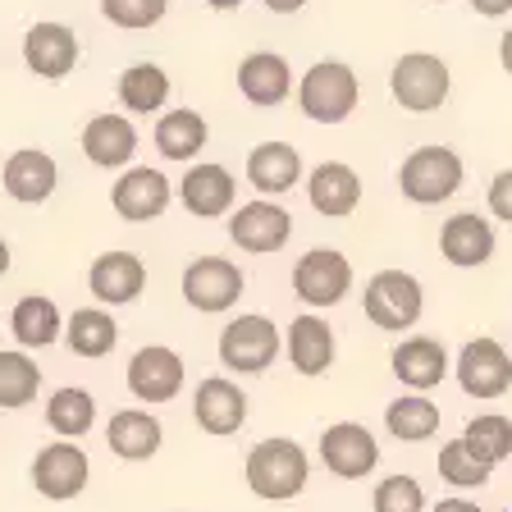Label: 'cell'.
Masks as SVG:
<instances>
[{
  "instance_id": "cell-29",
  "label": "cell",
  "mask_w": 512,
  "mask_h": 512,
  "mask_svg": "<svg viewBox=\"0 0 512 512\" xmlns=\"http://www.w3.org/2000/svg\"><path fill=\"white\" fill-rule=\"evenodd\" d=\"M64 343L78 352V357H87V362H96V357H110L119 343V325L110 311L101 307H83L69 316V325H64Z\"/></svg>"
},
{
  "instance_id": "cell-35",
  "label": "cell",
  "mask_w": 512,
  "mask_h": 512,
  "mask_svg": "<svg viewBox=\"0 0 512 512\" xmlns=\"http://www.w3.org/2000/svg\"><path fill=\"white\" fill-rule=\"evenodd\" d=\"M42 389V371L28 352H0V407H28Z\"/></svg>"
},
{
  "instance_id": "cell-18",
  "label": "cell",
  "mask_w": 512,
  "mask_h": 512,
  "mask_svg": "<svg viewBox=\"0 0 512 512\" xmlns=\"http://www.w3.org/2000/svg\"><path fill=\"white\" fill-rule=\"evenodd\" d=\"M238 92H243L247 106L275 110V106H284L288 92H293V69H288V60L275 51H252L238 64Z\"/></svg>"
},
{
  "instance_id": "cell-24",
  "label": "cell",
  "mask_w": 512,
  "mask_h": 512,
  "mask_svg": "<svg viewBox=\"0 0 512 512\" xmlns=\"http://www.w3.org/2000/svg\"><path fill=\"white\" fill-rule=\"evenodd\" d=\"M247 183L266 197H284L302 183V156L298 147L288 142H261V147L247 156Z\"/></svg>"
},
{
  "instance_id": "cell-2",
  "label": "cell",
  "mask_w": 512,
  "mask_h": 512,
  "mask_svg": "<svg viewBox=\"0 0 512 512\" xmlns=\"http://www.w3.org/2000/svg\"><path fill=\"white\" fill-rule=\"evenodd\" d=\"M357 96H362L357 74L343 60H316L298 83V106L316 124H343L357 110Z\"/></svg>"
},
{
  "instance_id": "cell-31",
  "label": "cell",
  "mask_w": 512,
  "mask_h": 512,
  "mask_svg": "<svg viewBox=\"0 0 512 512\" xmlns=\"http://www.w3.org/2000/svg\"><path fill=\"white\" fill-rule=\"evenodd\" d=\"M119 101H124V110H133V115H151V110H160L170 101V74L151 60L128 64L124 74H119Z\"/></svg>"
},
{
  "instance_id": "cell-43",
  "label": "cell",
  "mask_w": 512,
  "mask_h": 512,
  "mask_svg": "<svg viewBox=\"0 0 512 512\" xmlns=\"http://www.w3.org/2000/svg\"><path fill=\"white\" fill-rule=\"evenodd\" d=\"M499 64H503V74H512V28L499 37Z\"/></svg>"
},
{
  "instance_id": "cell-10",
  "label": "cell",
  "mask_w": 512,
  "mask_h": 512,
  "mask_svg": "<svg viewBox=\"0 0 512 512\" xmlns=\"http://www.w3.org/2000/svg\"><path fill=\"white\" fill-rule=\"evenodd\" d=\"M453 371H458L462 394L480 398V403H485V398H503L512 389V357H508V348H503L499 339L462 343Z\"/></svg>"
},
{
  "instance_id": "cell-27",
  "label": "cell",
  "mask_w": 512,
  "mask_h": 512,
  "mask_svg": "<svg viewBox=\"0 0 512 512\" xmlns=\"http://www.w3.org/2000/svg\"><path fill=\"white\" fill-rule=\"evenodd\" d=\"M284 348H288V362L298 375H325L334 366V330L325 325L320 316H298L288 325L284 334Z\"/></svg>"
},
{
  "instance_id": "cell-28",
  "label": "cell",
  "mask_w": 512,
  "mask_h": 512,
  "mask_svg": "<svg viewBox=\"0 0 512 512\" xmlns=\"http://www.w3.org/2000/svg\"><path fill=\"white\" fill-rule=\"evenodd\" d=\"M10 330L23 348H51L55 339H64V320H60V307L42 293H28V298L14 302L10 311Z\"/></svg>"
},
{
  "instance_id": "cell-44",
  "label": "cell",
  "mask_w": 512,
  "mask_h": 512,
  "mask_svg": "<svg viewBox=\"0 0 512 512\" xmlns=\"http://www.w3.org/2000/svg\"><path fill=\"white\" fill-rule=\"evenodd\" d=\"M10 261H14V256H10V243H5V238H0V279L10 275Z\"/></svg>"
},
{
  "instance_id": "cell-7",
  "label": "cell",
  "mask_w": 512,
  "mask_h": 512,
  "mask_svg": "<svg viewBox=\"0 0 512 512\" xmlns=\"http://www.w3.org/2000/svg\"><path fill=\"white\" fill-rule=\"evenodd\" d=\"M32 490L42 494L51 503H64V499H78L87 490V480H92V462L87 453L74 444V439H55L46 444L37 458H32Z\"/></svg>"
},
{
  "instance_id": "cell-14",
  "label": "cell",
  "mask_w": 512,
  "mask_h": 512,
  "mask_svg": "<svg viewBox=\"0 0 512 512\" xmlns=\"http://www.w3.org/2000/svg\"><path fill=\"white\" fill-rule=\"evenodd\" d=\"M288 234H293V215L279 202H247V206H238L234 220H229L234 247H243V252H252V256L284 252Z\"/></svg>"
},
{
  "instance_id": "cell-22",
  "label": "cell",
  "mask_w": 512,
  "mask_h": 512,
  "mask_svg": "<svg viewBox=\"0 0 512 512\" xmlns=\"http://www.w3.org/2000/svg\"><path fill=\"white\" fill-rule=\"evenodd\" d=\"M394 375L407 384V389H416V394H426V389H435V384H444V375L453 371V362H448V352L439 339H426V334H412V339H403L394 348Z\"/></svg>"
},
{
  "instance_id": "cell-45",
  "label": "cell",
  "mask_w": 512,
  "mask_h": 512,
  "mask_svg": "<svg viewBox=\"0 0 512 512\" xmlns=\"http://www.w3.org/2000/svg\"><path fill=\"white\" fill-rule=\"evenodd\" d=\"M206 5H211V10H238L243 0H206Z\"/></svg>"
},
{
  "instance_id": "cell-12",
  "label": "cell",
  "mask_w": 512,
  "mask_h": 512,
  "mask_svg": "<svg viewBox=\"0 0 512 512\" xmlns=\"http://www.w3.org/2000/svg\"><path fill=\"white\" fill-rule=\"evenodd\" d=\"M183 389V357L165 343H147L128 362V394L138 403H170Z\"/></svg>"
},
{
  "instance_id": "cell-23",
  "label": "cell",
  "mask_w": 512,
  "mask_h": 512,
  "mask_svg": "<svg viewBox=\"0 0 512 512\" xmlns=\"http://www.w3.org/2000/svg\"><path fill=\"white\" fill-rule=\"evenodd\" d=\"M0 183H5V192H10L14 202L37 206V202H46V197L55 192V183H60V170H55V160L46 156V151L19 147L10 160H5V174H0Z\"/></svg>"
},
{
  "instance_id": "cell-32",
  "label": "cell",
  "mask_w": 512,
  "mask_h": 512,
  "mask_svg": "<svg viewBox=\"0 0 512 512\" xmlns=\"http://www.w3.org/2000/svg\"><path fill=\"white\" fill-rule=\"evenodd\" d=\"M46 426L60 439H83L96 426V398L87 389H78V384L55 389L51 403H46Z\"/></svg>"
},
{
  "instance_id": "cell-26",
  "label": "cell",
  "mask_w": 512,
  "mask_h": 512,
  "mask_svg": "<svg viewBox=\"0 0 512 512\" xmlns=\"http://www.w3.org/2000/svg\"><path fill=\"white\" fill-rule=\"evenodd\" d=\"M133 151H138V128L128 124L124 115H96V119H87V128H83V156L92 160V165H101V170H119V165H128V160H133Z\"/></svg>"
},
{
  "instance_id": "cell-30",
  "label": "cell",
  "mask_w": 512,
  "mask_h": 512,
  "mask_svg": "<svg viewBox=\"0 0 512 512\" xmlns=\"http://www.w3.org/2000/svg\"><path fill=\"white\" fill-rule=\"evenodd\" d=\"M206 133H211V128H206V119L197 115V110H165V115H160V124H156V151L165 160H192L197 156V151L206 147Z\"/></svg>"
},
{
  "instance_id": "cell-33",
  "label": "cell",
  "mask_w": 512,
  "mask_h": 512,
  "mask_svg": "<svg viewBox=\"0 0 512 512\" xmlns=\"http://www.w3.org/2000/svg\"><path fill=\"white\" fill-rule=\"evenodd\" d=\"M462 444L471 448V458H480L485 467H499L503 458H512V421L503 412H480L467 421Z\"/></svg>"
},
{
  "instance_id": "cell-9",
  "label": "cell",
  "mask_w": 512,
  "mask_h": 512,
  "mask_svg": "<svg viewBox=\"0 0 512 512\" xmlns=\"http://www.w3.org/2000/svg\"><path fill=\"white\" fill-rule=\"evenodd\" d=\"M243 298V270L224 256H197L188 270H183V302L202 316H220L234 302Z\"/></svg>"
},
{
  "instance_id": "cell-8",
  "label": "cell",
  "mask_w": 512,
  "mask_h": 512,
  "mask_svg": "<svg viewBox=\"0 0 512 512\" xmlns=\"http://www.w3.org/2000/svg\"><path fill=\"white\" fill-rule=\"evenodd\" d=\"M293 293L307 307H339L352 293V261L334 247H311L293 266Z\"/></svg>"
},
{
  "instance_id": "cell-20",
  "label": "cell",
  "mask_w": 512,
  "mask_h": 512,
  "mask_svg": "<svg viewBox=\"0 0 512 512\" xmlns=\"http://www.w3.org/2000/svg\"><path fill=\"white\" fill-rule=\"evenodd\" d=\"M179 197H183V211L202 215V220H220V215L234 211L238 183L224 165H192L179 183Z\"/></svg>"
},
{
  "instance_id": "cell-13",
  "label": "cell",
  "mask_w": 512,
  "mask_h": 512,
  "mask_svg": "<svg viewBox=\"0 0 512 512\" xmlns=\"http://www.w3.org/2000/svg\"><path fill=\"white\" fill-rule=\"evenodd\" d=\"M170 202H174L170 179H165L160 170H147V165L124 170V179H119L115 192H110V206H115L119 220H128V224L160 220V215L170 211Z\"/></svg>"
},
{
  "instance_id": "cell-19",
  "label": "cell",
  "mask_w": 512,
  "mask_h": 512,
  "mask_svg": "<svg viewBox=\"0 0 512 512\" xmlns=\"http://www.w3.org/2000/svg\"><path fill=\"white\" fill-rule=\"evenodd\" d=\"M307 197L325 220H348L362 206V179L343 160H325V165H316L307 174Z\"/></svg>"
},
{
  "instance_id": "cell-16",
  "label": "cell",
  "mask_w": 512,
  "mask_h": 512,
  "mask_svg": "<svg viewBox=\"0 0 512 512\" xmlns=\"http://www.w3.org/2000/svg\"><path fill=\"white\" fill-rule=\"evenodd\" d=\"M23 64H28L37 78H46V83L74 74V64H78L74 28H64V23H32V28L23 32Z\"/></svg>"
},
{
  "instance_id": "cell-36",
  "label": "cell",
  "mask_w": 512,
  "mask_h": 512,
  "mask_svg": "<svg viewBox=\"0 0 512 512\" xmlns=\"http://www.w3.org/2000/svg\"><path fill=\"white\" fill-rule=\"evenodd\" d=\"M490 471L480 458H471V448L462 444V439H448L444 448H439V476L448 480V485H458V490H480V485H490Z\"/></svg>"
},
{
  "instance_id": "cell-46",
  "label": "cell",
  "mask_w": 512,
  "mask_h": 512,
  "mask_svg": "<svg viewBox=\"0 0 512 512\" xmlns=\"http://www.w3.org/2000/svg\"><path fill=\"white\" fill-rule=\"evenodd\" d=\"M430 5H444V0H430Z\"/></svg>"
},
{
  "instance_id": "cell-1",
  "label": "cell",
  "mask_w": 512,
  "mask_h": 512,
  "mask_svg": "<svg viewBox=\"0 0 512 512\" xmlns=\"http://www.w3.org/2000/svg\"><path fill=\"white\" fill-rule=\"evenodd\" d=\"M307 476H311V458L307 448L293 444V439H261L247 453V485H252L256 499L266 503L298 499L307 490Z\"/></svg>"
},
{
  "instance_id": "cell-37",
  "label": "cell",
  "mask_w": 512,
  "mask_h": 512,
  "mask_svg": "<svg viewBox=\"0 0 512 512\" xmlns=\"http://www.w3.org/2000/svg\"><path fill=\"white\" fill-rule=\"evenodd\" d=\"M165 10H170V0H101L106 23H115V28H124V32L156 28V23L165 19Z\"/></svg>"
},
{
  "instance_id": "cell-41",
  "label": "cell",
  "mask_w": 512,
  "mask_h": 512,
  "mask_svg": "<svg viewBox=\"0 0 512 512\" xmlns=\"http://www.w3.org/2000/svg\"><path fill=\"white\" fill-rule=\"evenodd\" d=\"M430 512H485V508H476L471 499H439Z\"/></svg>"
},
{
  "instance_id": "cell-4",
  "label": "cell",
  "mask_w": 512,
  "mask_h": 512,
  "mask_svg": "<svg viewBox=\"0 0 512 512\" xmlns=\"http://www.w3.org/2000/svg\"><path fill=\"white\" fill-rule=\"evenodd\" d=\"M398 188L416 206H439L462 188V156L453 147H416L398 165Z\"/></svg>"
},
{
  "instance_id": "cell-15",
  "label": "cell",
  "mask_w": 512,
  "mask_h": 512,
  "mask_svg": "<svg viewBox=\"0 0 512 512\" xmlns=\"http://www.w3.org/2000/svg\"><path fill=\"white\" fill-rule=\"evenodd\" d=\"M192 416H197V426H202L206 435L229 439V435H238L247 421V394L234 380L211 375V380H202L197 394H192Z\"/></svg>"
},
{
  "instance_id": "cell-3",
  "label": "cell",
  "mask_w": 512,
  "mask_h": 512,
  "mask_svg": "<svg viewBox=\"0 0 512 512\" xmlns=\"http://www.w3.org/2000/svg\"><path fill=\"white\" fill-rule=\"evenodd\" d=\"M362 307H366V320H371L375 330L403 334L421 320L426 293H421V279L407 275V270H380V275L366 279Z\"/></svg>"
},
{
  "instance_id": "cell-11",
  "label": "cell",
  "mask_w": 512,
  "mask_h": 512,
  "mask_svg": "<svg viewBox=\"0 0 512 512\" xmlns=\"http://www.w3.org/2000/svg\"><path fill=\"white\" fill-rule=\"evenodd\" d=\"M320 462L334 471L339 480H362L380 462V444L362 421H334L320 435Z\"/></svg>"
},
{
  "instance_id": "cell-5",
  "label": "cell",
  "mask_w": 512,
  "mask_h": 512,
  "mask_svg": "<svg viewBox=\"0 0 512 512\" xmlns=\"http://www.w3.org/2000/svg\"><path fill=\"white\" fill-rule=\"evenodd\" d=\"M448 87H453V74L448 64L430 51H412V55H398L394 69H389V92L403 110L412 115H430L448 101Z\"/></svg>"
},
{
  "instance_id": "cell-38",
  "label": "cell",
  "mask_w": 512,
  "mask_h": 512,
  "mask_svg": "<svg viewBox=\"0 0 512 512\" xmlns=\"http://www.w3.org/2000/svg\"><path fill=\"white\" fill-rule=\"evenodd\" d=\"M375 512H426V490L416 476H384L375 485Z\"/></svg>"
},
{
  "instance_id": "cell-40",
  "label": "cell",
  "mask_w": 512,
  "mask_h": 512,
  "mask_svg": "<svg viewBox=\"0 0 512 512\" xmlns=\"http://www.w3.org/2000/svg\"><path fill=\"white\" fill-rule=\"evenodd\" d=\"M471 10L485 14V19H503L512 10V0H471Z\"/></svg>"
},
{
  "instance_id": "cell-42",
  "label": "cell",
  "mask_w": 512,
  "mask_h": 512,
  "mask_svg": "<svg viewBox=\"0 0 512 512\" xmlns=\"http://www.w3.org/2000/svg\"><path fill=\"white\" fill-rule=\"evenodd\" d=\"M270 14H298V10H307V0H261Z\"/></svg>"
},
{
  "instance_id": "cell-34",
  "label": "cell",
  "mask_w": 512,
  "mask_h": 512,
  "mask_svg": "<svg viewBox=\"0 0 512 512\" xmlns=\"http://www.w3.org/2000/svg\"><path fill=\"white\" fill-rule=\"evenodd\" d=\"M384 426H389L394 439H403V444H421V439H435L439 407L430 403L426 394H407V398H398V403H389Z\"/></svg>"
},
{
  "instance_id": "cell-6",
  "label": "cell",
  "mask_w": 512,
  "mask_h": 512,
  "mask_svg": "<svg viewBox=\"0 0 512 512\" xmlns=\"http://www.w3.org/2000/svg\"><path fill=\"white\" fill-rule=\"evenodd\" d=\"M279 348H284L279 325L270 316H256V311L229 320V330L220 334V362L229 366V371H238V375L270 371L275 357H279Z\"/></svg>"
},
{
  "instance_id": "cell-25",
  "label": "cell",
  "mask_w": 512,
  "mask_h": 512,
  "mask_svg": "<svg viewBox=\"0 0 512 512\" xmlns=\"http://www.w3.org/2000/svg\"><path fill=\"white\" fill-rule=\"evenodd\" d=\"M160 439H165V430H160V421L151 412H142V407H124V412L110 416L106 426V444L115 458L124 462H147L160 453Z\"/></svg>"
},
{
  "instance_id": "cell-17",
  "label": "cell",
  "mask_w": 512,
  "mask_h": 512,
  "mask_svg": "<svg viewBox=\"0 0 512 512\" xmlns=\"http://www.w3.org/2000/svg\"><path fill=\"white\" fill-rule=\"evenodd\" d=\"M87 288L106 307H128L147 288V266H142L138 252H106V256H96L92 270H87Z\"/></svg>"
},
{
  "instance_id": "cell-21",
  "label": "cell",
  "mask_w": 512,
  "mask_h": 512,
  "mask_svg": "<svg viewBox=\"0 0 512 512\" xmlns=\"http://www.w3.org/2000/svg\"><path fill=\"white\" fill-rule=\"evenodd\" d=\"M439 252H444L448 266H458V270L485 266L494 256L490 220H480L476 211H462V215H453V220H444V229H439Z\"/></svg>"
},
{
  "instance_id": "cell-39",
  "label": "cell",
  "mask_w": 512,
  "mask_h": 512,
  "mask_svg": "<svg viewBox=\"0 0 512 512\" xmlns=\"http://www.w3.org/2000/svg\"><path fill=\"white\" fill-rule=\"evenodd\" d=\"M490 215L512 224V170H499L490 183Z\"/></svg>"
}]
</instances>
